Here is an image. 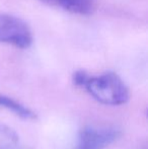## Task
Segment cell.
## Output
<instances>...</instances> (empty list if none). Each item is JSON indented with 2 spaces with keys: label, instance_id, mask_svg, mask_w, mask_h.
I'll list each match as a JSON object with an SVG mask.
<instances>
[{
  "label": "cell",
  "instance_id": "obj_1",
  "mask_svg": "<svg viewBox=\"0 0 148 149\" xmlns=\"http://www.w3.org/2000/svg\"><path fill=\"white\" fill-rule=\"evenodd\" d=\"M81 88H84L97 102L109 106L126 104L130 97L129 89L115 72H105L92 76L87 74Z\"/></svg>",
  "mask_w": 148,
  "mask_h": 149
},
{
  "label": "cell",
  "instance_id": "obj_2",
  "mask_svg": "<svg viewBox=\"0 0 148 149\" xmlns=\"http://www.w3.org/2000/svg\"><path fill=\"white\" fill-rule=\"evenodd\" d=\"M0 43L12 45L19 49H28L33 44L32 31L19 17L0 13Z\"/></svg>",
  "mask_w": 148,
  "mask_h": 149
},
{
  "label": "cell",
  "instance_id": "obj_3",
  "mask_svg": "<svg viewBox=\"0 0 148 149\" xmlns=\"http://www.w3.org/2000/svg\"><path fill=\"white\" fill-rule=\"evenodd\" d=\"M117 128L84 127L79 132L76 149H105L121 137Z\"/></svg>",
  "mask_w": 148,
  "mask_h": 149
},
{
  "label": "cell",
  "instance_id": "obj_4",
  "mask_svg": "<svg viewBox=\"0 0 148 149\" xmlns=\"http://www.w3.org/2000/svg\"><path fill=\"white\" fill-rule=\"evenodd\" d=\"M48 5L61 8L70 13L89 15L95 10L97 0H40Z\"/></svg>",
  "mask_w": 148,
  "mask_h": 149
},
{
  "label": "cell",
  "instance_id": "obj_5",
  "mask_svg": "<svg viewBox=\"0 0 148 149\" xmlns=\"http://www.w3.org/2000/svg\"><path fill=\"white\" fill-rule=\"evenodd\" d=\"M0 107L8 109L12 113H14L16 116L20 117L22 119L34 120L37 118V115L34 111L22 104L17 100H13L11 97H8L6 95H3V94H0Z\"/></svg>",
  "mask_w": 148,
  "mask_h": 149
},
{
  "label": "cell",
  "instance_id": "obj_6",
  "mask_svg": "<svg viewBox=\"0 0 148 149\" xmlns=\"http://www.w3.org/2000/svg\"><path fill=\"white\" fill-rule=\"evenodd\" d=\"M0 133L3 134L5 137H7L8 139H10L12 142H14V143L18 142V140H19V137H18L17 133H16L13 129H11V128L8 127V126L4 125V124H0Z\"/></svg>",
  "mask_w": 148,
  "mask_h": 149
},
{
  "label": "cell",
  "instance_id": "obj_7",
  "mask_svg": "<svg viewBox=\"0 0 148 149\" xmlns=\"http://www.w3.org/2000/svg\"><path fill=\"white\" fill-rule=\"evenodd\" d=\"M145 149H146V148H145Z\"/></svg>",
  "mask_w": 148,
  "mask_h": 149
}]
</instances>
